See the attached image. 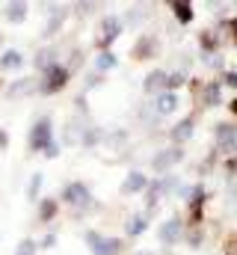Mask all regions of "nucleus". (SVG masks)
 <instances>
[{"instance_id": "nucleus-1", "label": "nucleus", "mask_w": 237, "mask_h": 255, "mask_svg": "<svg viewBox=\"0 0 237 255\" xmlns=\"http://www.w3.org/2000/svg\"><path fill=\"white\" fill-rule=\"evenodd\" d=\"M62 205L71 208V217H74V220H83V214H89L92 208H98L86 181H68V184L62 187Z\"/></svg>"}, {"instance_id": "nucleus-2", "label": "nucleus", "mask_w": 237, "mask_h": 255, "mask_svg": "<svg viewBox=\"0 0 237 255\" xmlns=\"http://www.w3.org/2000/svg\"><path fill=\"white\" fill-rule=\"evenodd\" d=\"M83 244L89 247L92 255H124L127 253L124 238L104 235V232H98V229H86V232H83Z\"/></svg>"}, {"instance_id": "nucleus-3", "label": "nucleus", "mask_w": 237, "mask_h": 255, "mask_svg": "<svg viewBox=\"0 0 237 255\" xmlns=\"http://www.w3.org/2000/svg\"><path fill=\"white\" fill-rule=\"evenodd\" d=\"M71 83V71L62 65V60L48 65L45 71H39V95H57Z\"/></svg>"}, {"instance_id": "nucleus-4", "label": "nucleus", "mask_w": 237, "mask_h": 255, "mask_svg": "<svg viewBox=\"0 0 237 255\" xmlns=\"http://www.w3.org/2000/svg\"><path fill=\"white\" fill-rule=\"evenodd\" d=\"M193 86V95H196V104L199 107H208V110H217L226 104V89L220 80H196L190 83Z\"/></svg>"}, {"instance_id": "nucleus-5", "label": "nucleus", "mask_w": 237, "mask_h": 255, "mask_svg": "<svg viewBox=\"0 0 237 255\" xmlns=\"http://www.w3.org/2000/svg\"><path fill=\"white\" fill-rule=\"evenodd\" d=\"M121 33H124V21H121L118 15H113V12L101 15L98 30H95V48H98V51H110L113 42H116Z\"/></svg>"}, {"instance_id": "nucleus-6", "label": "nucleus", "mask_w": 237, "mask_h": 255, "mask_svg": "<svg viewBox=\"0 0 237 255\" xmlns=\"http://www.w3.org/2000/svg\"><path fill=\"white\" fill-rule=\"evenodd\" d=\"M51 142H54V122H51V116H39L30 128V133H27V151L42 154Z\"/></svg>"}, {"instance_id": "nucleus-7", "label": "nucleus", "mask_w": 237, "mask_h": 255, "mask_svg": "<svg viewBox=\"0 0 237 255\" xmlns=\"http://www.w3.org/2000/svg\"><path fill=\"white\" fill-rule=\"evenodd\" d=\"M184 163V145H175V142H169L166 148H157L154 154H151V160H148V166L157 172V175H163V172H175V166Z\"/></svg>"}, {"instance_id": "nucleus-8", "label": "nucleus", "mask_w": 237, "mask_h": 255, "mask_svg": "<svg viewBox=\"0 0 237 255\" xmlns=\"http://www.w3.org/2000/svg\"><path fill=\"white\" fill-rule=\"evenodd\" d=\"M160 36L157 33H139L136 42L130 45V57L136 63H148V60H157L160 57Z\"/></svg>"}, {"instance_id": "nucleus-9", "label": "nucleus", "mask_w": 237, "mask_h": 255, "mask_svg": "<svg viewBox=\"0 0 237 255\" xmlns=\"http://www.w3.org/2000/svg\"><path fill=\"white\" fill-rule=\"evenodd\" d=\"M214 151L217 154L237 151V122H217L214 125Z\"/></svg>"}, {"instance_id": "nucleus-10", "label": "nucleus", "mask_w": 237, "mask_h": 255, "mask_svg": "<svg viewBox=\"0 0 237 255\" xmlns=\"http://www.w3.org/2000/svg\"><path fill=\"white\" fill-rule=\"evenodd\" d=\"M184 220L181 217H169V220H163L160 226H157V241H160V247H178L181 241H184Z\"/></svg>"}, {"instance_id": "nucleus-11", "label": "nucleus", "mask_w": 237, "mask_h": 255, "mask_svg": "<svg viewBox=\"0 0 237 255\" xmlns=\"http://www.w3.org/2000/svg\"><path fill=\"white\" fill-rule=\"evenodd\" d=\"M71 18V9L68 6H62V3H57L51 12H45V27H42V39H54L57 33H62V27H65V21Z\"/></svg>"}, {"instance_id": "nucleus-12", "label": "nucleus", "mask_w": 237, "mask_h": 255, "mask_svg": "<svg viewBox=\"0 0 237 255\" xmlns=\"http://www.w3.org/2000/svg\"><path fill=\"white\" fill-rule=\"evenodd\" d=\"M86 116H80V113H74L65 125H62V145H68V148H74V145H80V136H83V130H86Z\"/></svg>"}, {"instance_id": "nucleus-13", "label": "nucleus", "mask_w": 237, "mask_h": 255, "mask_svg": "<svg viewBox=\"0 0 237 255\" xmlns=\"http://www.w3.org/2000/svg\"><path fill=\"white\" fill-rule=\"evenodd\" d=\"M6 95L9 98H33L39 95V77H18L6 86Z\"/></svg>"}, {"instance_id": "nucleus-14", "label": "nucleus", "mask_w": 237, "mask_h": 255, "mask_svg": "<svg viewBox=\"0 0 237 255\" xmlns=\"http://www.w3.org/2000/svg\"><path fill=\"white\" fill-rule=\"evenodd\" d=\"M145 187H148V175H145L142 169H130V172L124 175V181H121V187H118V193H121L124 199H130V196L142 193Z\"/></svg>"}, {"instance_id": "nucleus-15", "label": "nucleus", "mask_w": 237, "mask_h": 255, "mask_svg": "<svg viewBox=\"0 0 237 255\" xmlns=\"http://www.w3.org/2000/svg\"><path fill=\"white\" fill-rule=\"evenodd\" d=\"M166 77H169V71H166V68H151V71L145 74V80H142V92H145L148 98H154V95L166 92Z\"/></svg>"}, {"instance_id": "nucleus-16", "label": "nucleus", "mask_w": 237, "mask_h": 255, "mask_svg": "<svg viewBox=\"0 0 237 255\" xmlns=\"http://www.w3.org/2000/svg\"><path fill=\"white\" fill-rule=\"evenodd\" d=\"M151 107L157 110L160 119H163V116H172V113H178V107H181V95L166 89V92H160V95L151 98Z\"/></svg>"}, {"instance_id": "nucleus-17", "label": "nucleus", "mask_w": 237, "mask_h": 255, "mask_svg": "<svg viewBox=\"0 0 237 255\" xmlns=\"http://www.w3.org/2000/svg\"><path fill=\"white\" fill-rule=\"evenodd\" d=\"M193 133H196V116H184V119H178L175 125L169 128V139H172L175 145L190 142V139H193Z\"/></svg>"}, {"instance_id": "nucleus-18", "label": "nucleus", "mask_w": 237, "mask_h": 255, "mask_svg": "<svg viewBox=\"0 0 237 255\" xmlns=\"http://www.w3.org/2000/svg\"><path fill=\"white\" fill-rule=\"evenodd\" d=\"M59 211H62L59 199H54V196H39V211H36V220H39L42 226H51V223L59 217Z\"/></svg>"}, {"instance_id": "nucleus-19", "label": "nucleus", "mask_w": 237, "mask_h": 255, "mask_svg": "<svg viewBox=\"0 0 237 255\" xmlns=\"http://www.w3.org/2000/svg\"><path fill=\"white\" fill-rule=\"evenodd\" d=\"M27 15H30V0H6L3 18H6L9 24H24Z\"/></svg>"}, {"instance_id": "nucleus-20", "label": "nucleus", "mask_w": 237, "mask_h": 255, "mask_svg": "<svg viewBox=\"0 0 237 255\" xmlns=\"http://www.w3.org/2000/svg\"><path fill=\"white\" fill-rule=\"evenodd\" d=\"M169 9H172V21L178 27H187L193 18H196V9H193V0H166Z\"/></svg>"}, {"instance_id": "nucleus-21", "label": "nucleus", "mask_w": 237, "mask_h": 255, "mask_svg": "<svg viewBox=\"0 0 237 255\" xmlns=\"http://www.w3.org/2000/svg\"><path fill=\"white\" fill-rule=\"evenodd\" d=\"M127 142H130V133L124 130V128H104V148H110V151H124L127 148Z\"/></svg>"}, {"instance_id": "nucleus-22", "label": "nucleus", "mask_w": 237, "mask_h": 255, "mask_svg": "<svg viewBox=\"0 0 237 255\" xmlns=\"http://www.w3.org/2000/svg\"><path fill=\"white\" fill-rule=\"evenodd\" d=\"M24 54L18 51V48H6L3 54H0V71L3 74H12V71H21L24 68Z\"/></svg>"}, {"instance_id": "nucleus-23", "label": "nucleus", "mask_w": 237, "mask_h": 255, "mask_svg": "<svg viewBox=\"0 0 237 255\" xmlns=\"http://www.w3.org/2000/svg\"><path fill=\"white\" fill-rule=\"evenodd\" d=\"M145 232H148V214H145V211L124 217V235H127V238H139V235H145Z\"/></svg>"}, {"instance_id": "nucleus-24", "label": "nucleus", "mask_w": 237, "mask_h": 255, "mask_svg": "<svg viewBox=\"0 0 237 255\" xmlns=\"http://www.w3.org/2000/svg\"><path fill=\"white\" fill-rule=\"evenodd\" d=\"M104 6V0H74L68 9H71V18H77V21H86V18H92L98 9Z\"/></svg>"}, {"instance_id": "nucleus-25", "label": "nucleus", "mask_w": 237, "mask_h": 255, "mask_svg": "<svg viewBox=\"0 0 237 255\" xmlns=\"http://www.w3.org/2000/svg\"><path fill=\"white\" fill-rule=\"evenodd\" d=\"M59 51L57 45H45V48H39L36 51V57H33V65H36V71H45L48 65H54V63H59Z\"/></svg>"}, {"instance_id": "nucleus-26", "label": "nucleus", "mask_w": 237, "mask_h": 255, "mask_svg": "<svg viewBox=\"0 0 237 255\" xmlns=\"http://www.w3.org/2000/svg\"><path fill=\"white\" fill-rule=\"evenodd\" d=\"M101 142H104V128L101 125H86L83 136H80V148L92 151V148H101Z\"/></svg>"}, {"instance_id": "nucleus-27", "label": "nucleus", "mask_w": 237, "mask_h": 255, "mask_svg": "<svg viewBox=\"0 0 237 255\" xmlns=\"http://www.w3.org/2000/svg\"><path fill=\"white\" fill-rule=\"evenodd\" d=\"M145 18H151V9H148L145 3H136V6H130V9L124 12L121 21H124V27H139Z\"/></svg>"}, {"instance_id": "nucleus-28", "label": "nucleus", "mask_w": 237, "mask_h": 255, "mask_svg": "<svg viewBox=\"0 0 237 255\" xmlns=\"http://www.w3.org/2000/svg\"><path fill=\"white\" fill-rule=\"evenodd\" d=\"M217 36H220V45H235L237 48V15L235 18H226L220 27H217Z\"/></svg>"}, {"instance_id": "nucleus-29", "label": "nucleus", "mask_w": 237, "mask_h": 255, "mask_svg": "<svg viewBox=\"0 0 237 255\" xmlns=\"http://www.w3.org/2000/svg\"><path fill=\"white\" fill-rule=\"evenodd\" d=\"M83 63H86V51H83V48H71L68 54H62V65L71 71V77L83 68Z\"/></svg>"}, {"instance_id": "nucleus-30", "label": "nucleus", "mask_w": 237, "mask_h": 255, "mask_svg": "<svg viewBox=\"0 0 237 255\" xmlns=\"http://www.w3.org/2000/svg\"><path fill=\"white\" fill-rule=\"evenodd\" d=\"M113 68H118V57L113 54V51H98V57H95V71H113Z\"/></svg>"}, {"instance_id": "nucleus-31", "label": "nucleus", "mask_w": 237, "mask_h": 255, "mask_svg": "<svg viewBox=\"0 0 237 255\" xmlns=\"http://www.w3.org/2000/svg\"><path fill=\"white\" fill-rule=\"evenodd\" d=\"M199 48H202V54L220 51V36H217V30H202V33H199Z\"/></svg>"}, {"instance_id": "nucleus-32", "label": "nucleus", "mask_w": 237, "mask_h": 255, "mask_svg": "<svg viewBox=\"0 0 237 255\" xmlns=\"http://www.w3.org/2000/svg\"><path fill=\"white\" fill-rule=\"evenodd\" d=\"M42 187H45V175H42V172H33L30 181H27V202H39Z\"/></svg>"}, {"instance_id": "nucleus-33", "label": "nucleus", "mask_w": 237, "mask_h": 255, "mask_svg": "<svg viewBox=\"0 0 237 255\" xmlns=\"http://www.w3.org/2000/svg\"><path fill=\"white\" fill-rule=\"evenodd\" d=\"M184 241H187L190 250H199V247L205 244V229H202V226H187V229H184Z\"/></svg>"}, {"instance_id": "nucleus-34", "label": "nucleus", "mask_w": 237, "mask_h": 255, "mask_svg": "<svg viewBox=\"0 0 237 255\" xmlns=\"http://www.w3.org/2000/svg\"><path fill=\"white\" fill-rule=\"evenodd\" d=\"M202 65L205 68H211V71H226V60H223V54L220 51H211V54H202Z\"/></svg>"}, {"instance_id": "nucleus-35", "label": "nucleus", "mask_w": 237, "mask_h": 255, "mask_svg": "<svg viewBox=\"0 0 237 255\" xmlns=\"http://www.w3.org/2000/svg\"><path fill=\"white\" fill-rule=\"evenodd\" d=\"M139 122L145 128H157V122H160V116H157V110L151 107V101H145L142 107H139Z\"/></svg>"}, {"instance_id": "nucleus-36", "label": "nucleus", "mask_w": 237, "mask_h": 255, "mask_svg": "<svg viewBox=\"0 0 237 255\" xmlns=\"http://www.w3.org/2000/svg\"><path fill=\"white\" fill-rule=\"evenodd\" d=\"M104 77H107L104 71H89V74L83 77V89H80V92H86V95H89L92 89H98V86H104Z\"/></svg>"}, {"instance_id": "nucleus-37", "label": "nucleus", "mask_w": 237, "mask_h": 255, "mask_svg": "<svg viewBox=\"0 0 237 255\" xmlns=\"http://www.w3.org/2000/svg\"><path fill=\"white\" fill-rule=\"evenodd\" d=\"M12 255H39V241L36 238H21Z\"/></svg>"}, {"instance_id": "nucleus-38", "label": "nucleus", "mask_w": 237, "mask_h": 255, "mask_svg": "<svg viewBox=\"0 0 237 255\" xmlns=\"http://www.w3.org/2000/svg\"><path fill=\"white\" fill-rule=\"evenodd\" d=\"M187 80H190V77H187L184 71H169V77H166V89H169V92H178L181 86H187Z\"/></svg>"}, {"instance_id": "nucleus-39", "label": "nucleus", "mask_w": 237, "mask_h": 255, "mask_svg": "<svg viewBox=\"0 0 237 255\" xmlns=\"http://www.w3.org/2000/svg\"><path fill=\"white\" fill-rule=\"evenodd\" d=\"M220 83H223V89L237 92V68H226V71L220 74Z\"/></svg>"}, {"instance_id": "nucleus-40", "label": "nucleus", "mask_w": 237, "mask_h": 255, "mask_svg": "<svg viewBox=\"0 0 237 255\" xmlns=\"http://www.w3.org/2000/svg\"><path fill=\"white\" fill-rule=\"evenodd\" d=\"M190 65H193V54H190V51H181V54H178V71H184V74H187V68H190Z\"/></svg>"}, {"instance_id": "nucleus-41", "label": "nucleus", "mask_w": 237, "mask_h": 255, "mask_svg": "<svg viewBox=\"0 0 237 255\" xmlns=\"http://www.w3.org/2000/svg\"><path fill=\"white\" fill-rule=\"evenodd\" d=\"M57 247V232H48L42 241H39V250H54Z\"/></svg>"}, {"instance_id": "nucleus-42", "label": "nucleus", "mask_w": 237, "mask_h": 255, "mask_svg": "<svg viewBox=\"0 0 237 255\" xmlns=\"http://www.w3.org/2000/svg\"><path fill=\"white\" fill-rule=\"evenodd\" d=\"M59 151H62V142H59V139H54V142H51V145H48L42 154H45L48 160H54V157H59Z\"/></svg>"}, {"instance_id": "nucleus-43", "label": "nucleus", "mask_w": 237, "mask_h": 255, "mask_svg": "<svg viewBox=\"0 0 237 255\" xmlns=\"http://www.w3.org/2000/svg\"><path fill=\"white\" fill-rule=\"evenodd\" d=\"M74 110H77L80 116H86V113H89V107H86V92H80V95L74 98Z\"/></svg>"}, {"instance_id": "nucleus-44", "label": "nucleus", "mask_w": 237, "mask_h": 255, "mask_svg": "<svg viewBox=\"0 0 237 255\" xmlns=\"http://www.w3.org/2000/svg\"><path fill=\"white\" fill-rule=\"evenodd\" d=\"M6 145H9V133L0 130V151H6Z\"/></svg>"}, {"instance_id": "nucleus-45", "label": "nucleus", "mask_w": 237, "mask_h": 255, "mask_svg": "<svg viewBox=\"0 0 237 255\" xmlns=\"http://www.w3.org/2000/svg\"><path fill=\"white\" fill-rule=\"evenodd\" d=\"M133 255H157V253H154V250H136Z\"/></svg>"}, {"instance_id": "nucleus-46", "label": "nucleus", "mask_w": 237, "mask_h": 255, "mask_svg": "<svg viewBox=\"0 0 237 255\" xmlns=\"http://www.w3.org/2000/svg\"><path fill=\"white\" fill-rule=\"evenodd\" d=\"M232 250H229V255H237V244H229Z\"/></svg>"}, {"instance_id": "nucleus-47", "label": "nucleus", "mask_w": 237, "mask_h": 255, "mask_svg": "<svg viewBox=\"0 0 237 255\" xmlns=\"http://www.w3.org/2000/svg\"><path fill=\"white\" fill-rule=\"evenodd\" d=\"M211 3H214V6H223V3H226V0H211Z\"/></svg>"}, {"instance_id": "nucleus-48", "label": "nucleus", "mask_w": 237, "mask_h": 255, "mask_svg": "<svg viewBox=\"0 0 237 255\" xmlns=\"http://www.w3.org/2000/svg\"><path fill=\"white\" fill-rule=\"evenodd\" d=\"M0 48H3V33H0Z\"/></svg>"}, {"instance_id": "nucleus-49", "label": "nucleus", "mask_w": 237, "mask_h": 255, "mask_svg": "<svg viewBox=\"0 0 237 255\" xmlns=\"http://www.w3.org/2000/svg\"><path fill=\"white\" fill-rule=\"evenodd\" d=\"M0 83H3V80H0Z\"/></svg>"}]
</instances>
